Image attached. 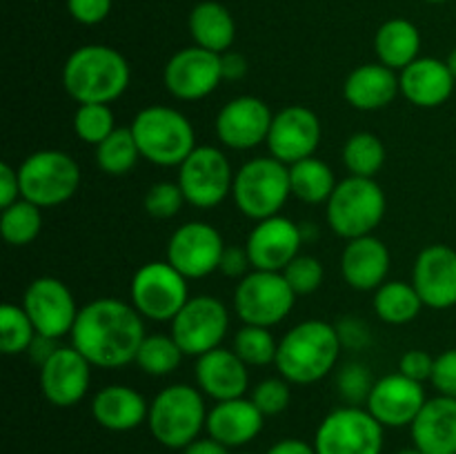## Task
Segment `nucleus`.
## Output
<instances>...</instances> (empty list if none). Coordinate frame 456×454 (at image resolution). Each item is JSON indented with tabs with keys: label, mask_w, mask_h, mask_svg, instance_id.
I'll return each mask as SVG.
<instances>
[{
	"label": "nucleus",
	"mask_w": 456,
	"mask_h": 454,
	"mask_svg": "<svg viewBox=\"0 0 456 454\" xmlns=\"http://www.w3.org/2000/svg\"><path fill=\"white\" fill-rule=\"evenodd\" d=\"M116 129L114 111L110 105L92 102V105H78L74 114V132L87 145L98 147Z\"/></svg>",
	"instance_id": "obj_40"
},
{
	"label": "nucleus",
	"mask_w": 456,
	"mask_h": 454,
	"mask_svg": "<svg viewBox=\"0 0 456 454\" xmlns=\"http://www.w3.org/2000/svg\"><path fill=\"white\" fill-rule=\"evenodd\" d=\"M185 196H183L178 182L160 181L154 182V185L147 190L145 199H142V207L150 214L151 218H160V221H167V218H174L185 205Z\"/></svg>",
	"instance_id": "obj_42"
},
{
	"label": "nucleus",
	"mask_w": 456,
	"mask_h": 454,
	"mask_svg": "<svg viewBox=\"0 0 456 454\" xmlns=\"http://www.w3.org/2000/svg\"><path fill=\"white\" fill-rule=\"evenodd\" d=\"M374 387V378L370 374L368 365L363 363H347L346 368L338 372L337 390L341 399L347 405H365L368 396Z\"/></svg>",
	"instance_id": "obj_44"
},
{
	"label": "nucleus",
	"mask_w": 456,
	"mask_h": 454,
	"mask_svg": "<svg viewBox=\"0 0 456 454\" xmlns=\"http://www.w3.org/2000/svg\"><path fill=\"white\" fill-rule=\"evenodd\" d=\"M297 303V294L281 272L252 270L239 280L234 312L243 325L274 328L285 320Z\"/></svg>",
	"instance_id": "obj_11"
},
{
	"label": "nucleus",
	"mask_w": 456,
	"mask_h": 454,
	"mask_svg": "<svg viewBox=\"0 0 456 454\" xmlns=\"http://www.w3.org/2000/svg\"><path fill=\"white\" fill-rule=\"evenodd\" d=\"M343 163L350 176L374 178L386 165V145L372 132H356L343 145Z\"/></svg>",
	"instance_id": "obj_35"
},
{
	"label": "nucleus",
	"mask_w": 456,
	"mask_h": 454,
	"mask_svg": "<svg viewBox=\"0 0 456 454\" xmlns=\"http://www.w3.org/2000/svg\"><path fill=\"white\" fill-rule=\"evenodd\" d=\"M325 207L330 230L341 239L352 240L374 234L386 216L387 199L374 178L347 176L338 181Z\"/></svg>",
	"instance_id": "obj_6"
},
{
	"label": "nucleus",
	"mask_w": 456,
	"mask_h": 454,
	"mask_svg": "<svg viewBox=\"0 0 456 454\" xmlns=\"http://www.w3.org/2000/svg\"><path fill=\"white\" fill-rule=\"evenodd\" d=\"M341 350L337 325L310 319L294 325L281 338L274 365L292 385H312L337 368Z\"/></svg>",
	"instance_id": "obj_3"
},
{
	"label": "nucleus",
	"mask_w": 456,
	"mask_h": 454,
	"mask_svg": "<svg viewBox=\"0 0 456 454\" xmlns=\"http://www.w3.org/2000/svg\"><path fill=\"white\" fill-rule=\"evenodd\" d=\"M92 414L101 427L110 432H132L147 423L150 403L129 385H107L92 399Z\"/></svg>",
	"instance_id": "obj_29"
},
{
	"label": "nucleus",
	"mask_w": 456,
	"mask_h": 454,
	"mask_svg": "<svg viewBox=\"0 0 456 454\" xmlns=\"http://www.w3.org/2000/svg\"><path fill=\"white\" fill-rule=\"evenodd\" d=\"M435 359L436 356L428 354L426 350H408L399 361V372L410 377L412 381L426 383L432 378L435 372Z\"/></svg>",
	"instance_id": "obj_47"
},
{
	"label": "nucleus",
	"mask_w": 456,
	"mask_h": 454,
	"mask_svg": "<svg viewBox=\"0 0 456 454\" xmlns=\"http://www.w3.org/2000/svg\"><path fill=\"white\" fill-rule=\"evenodd\" d=\"M412 285L430 310L456 305V249L435 243L419 252L412 270Z\"/></svg>",
	"instance_id": "obj_22"
},
{
	"label": "nucleus",
	"mask_w": 456,
	"mask_h": 454,
	"mask_svg": "<svg viewBox=\"0 0 456 454\" xmlns=\"http://www.w3.org/2000/svg\"><path fill=\"white\" fill-rule=\"evenodd\" d=\"M396 454H426V452H421V450H419V448H414V445H412V448L399 450V452H396Z\"/></svg>",
	"instance_id": "obj_56"
},
{
	"label": "nucleus",
	"mask_w": 456,
	"mask_h": 454,
	"mask_svg": "<svg viewBox=\"0 0 456 454\" xmlns=\"http://www.w3.org/2000/svg\"><path fill=\"white\" fill-rule=\"evenodd\" d=\"M38 336L25 307L16 303H4L0 307V350L7 356L22 354Z\"/></svg>",
	"instance_id": "obj_39"
},
{
	"label": "nucleus",
	"mask_w": 456,
	"mask_h": 454,
	"mask_svg": "<svg viewBox=\"0 0 456 454\" xmlns=\"http://www.w3.org/2000/svg\"><path fill=\"white\" fill-rule=\"evenodd\" d=\"M203 392L187 383L163 387L150 403L147 427L151 436L167 450H185L200 439L208 423Z\"/></svg>",
	"instance_id": "obj_4"
},
{
	"label": "nucleus",
	"mask_w": 456,
	"mask_h": 454,
	"mask_svg": "<svg viewBox=\"0 0 456 454\" xmlns=\"http://www.w3.org/2000/svg\"><path fill=\"white\" fill-rule=\"evenodd\" d=\"M399 83L405 101L421 109H435L450 101V96L454 93L456 78L445 61L419 56L412 65L399 71Z\"/></svg>",
	"instance_id": "obj_26"
},
{
	"label": "nucleus",
	"mask_w": 456,
	"mask_h": 454,
	"mask_svg": "<svg viewBox=\"0 0 456 454\" xmlns=\"http://www.w3.org/2000/svg\"><path fill=\"white\" fill-rule=\"evenodd\" d=\"M337 332L338 338H341V345L350 347V350H363L372 341L368 325L361 319H354V316H346L343 320H338Z\"/></svg>",
	"instance_id": "obj_48"
},
{
	"label": "nucleus",
	"mask_w": 456,
	"mask_h": 454,
	"mask_svg": "<svg viewBox=\"0 0 456 454\" xmlns=\"http://www.w3.org/2000/svg\"><path fill=\"white\" fill-rule=\"evenodd\" d=\"M281 274L285 276V280H288V285L294 289L297 296H307V294H314L321 288L325 272L319 258L310 256V254H298Z\"/></svg>",
	"instance_id": "obj_41"
},
{
	"label": "nucleus",
	"mask_w": 456,
	"mask_h": 454,
	"mask_svg": "<svg viewBox=\"0 0 456 454\" xmlns=\"http://www.w3.org/2000/svg\"><path fill=\"white\" fill-rule=\"evenodd\" d=\"M401 93L399 76L381 62H365L347 74L343 96L359 111H377L395 102Z\"/></svg>",
	"instance_id": "obj_28"
},
{
	"label": "nucleus",
	"mask_w": 456,
	"mask_h": 454,
	"mask_svg": "<svg viewBox=\"0 0 456 454\" xmlns=\"http://www.w3.org/2000/svg\"><path fill=\"white\" fill-rule=\"evenodd\" d=\"M445 62H448L450 71H452V76L456 78V47L452 49V52L448 53V58H445Z\"/></svg>",
	"instance_id": "obj_55"
},
{
	"label": "nucleus",
	"mask_w": 456,
	"mask_h": 454,
	"mask_svg": "<svg viewBox=\"0 0 456 454\" xmlns=\"http://www.w3.org/2000/svg\"><path fill=\"white\" fill-rule=\"evenodd\" d=\"M94 365L74 345L58 347L40 365V390L56 408H74L87 396Z\"/></svg>",
	"instance_id": "obj_19"
},
{
	"label": "nucleus",
	"mask_w": 456,
	"mask_h": 454,
	"mask_svg": "<svg viewBox=\"0 0 456 454\" xmlns=\"http://www.w3.org/2000/svg\"><path fill=\"white\" fill-rule=\"evenodd\" d=\"M386 427L361 405L332 409L314 434L316 454H383Z\"/></svg>",
	"instance_id": "obj_9"
},
{
	"label": "nucleus",
	"mask_w": 456,
	"mask_h": 454,
	"mask_svg": "<svg viewBox=\"0 0 456 454\" xmlns=\"http://www.w3.org/2000/svg\"><path fill=\"white\" fill-rule=\"evenodd\" d=\"M142 158L132 127H116L101 145L96 147V165L107 176H125Z\"/></svg>",
	"instance_id": "obj_34"
},
{
	"label": "nucleus",
	"mask_w": 456,
	"mask_h": 454,
	"mask_svg": "<svg viewBox=\"0 0 456 454\" xmlns=\"http://www.w3.org/2000/svg\"><path fill=\"white\" fill-rule=\"evenodd\" d=\"M18 178L22 199L40 209L58 207L78 191L80 167L67 151L38 150L22 160Z\"/></svg>",
	"instance_id": "obj_8"
},
{
	"label": "nucleus",
	"mask_w": 456,
	"mask_h": 454,
	"mask_svg": "<svg viewBox=\"0 0 456 454\" xmlns=\"http://www.w3.org/2000/svg\"><path fill=\"white\" fill-rule=\"evenodd\" d=\"M426 401L428 394L423 383L395 372L374 381L365 408L383 427H410Z\"/></svg>",
	"instance_id": "obj_21"
},
{
	"label": "nucleus",
	"mask_w": 456,
	"mask_h": 454,
	"mask_svg": "<svg viewBox=\"0 0 456 454\" xmlns=\"http://www.w3.org/2000/svg\"><path fill=\"white\" fill-rule=\"evenodd\" d=\"M265 454H316V450L314 443H305L301 439H281Z\"/></svg>",
	"instance_id": "obj_53"
},
{
	"label": "nucleus",
	"mask_w": 456,
	"mask_h": 454,
	"mask_svg": "<svg viewBox=\"0 0 456 454\" xmlns=\"http://www.w3.org/2000/svg\"><path fill=\"white\" fill-rule=\"evenodd\" d=\"M323 138L321 120L310 107L289 105L276 111L267 134L270 156L285 165H294L316 154Z\"/></svg>",
	"instance_id": "obj_17"
},
{
	"label": "nucleus",
	"mask_w": 456,
	"mask_h": 454,
	"mask_svg": "<svg viewBox=\"0 0 456 454\" xmlns=\"http://www.w3.org/2000/svg\"><path fill=\"white\" fill-rule=\"evenodd\" d=\"M129 296L138 314L156 323H172L191 298L187 279L167 261H150L138 267Z\"/></svg>",
	"instance_id": "obj_10"
},
{
	"label": "nucleus",
	"mask_w": 456,
	"mask_h": 454,
	"mask_svg": "<svg viewBox=\"0 0 456 454\" xmlns=\"http://www.w3.org/2000/svg\"><path fill=\"white\" fill-rule=\"evenodd\" d=\"M374 52L379 62L395 71H403L412 65L421 52V34L417 25L405 18H392L379 27L374 36Z\"/></svg>",
	"instance_id": "obj_31"
},
{
	"label": "nucleus",
	"mask_w": 456,
	"mask_h": 454,
	"mask_svg": "<svg viewBox=\"0 0 456 454\" xmlns=\"http://www.w3.org/2000/svg\"><path fill=\"white\" fill-rule=\"evenodd\" d=\"M414 448L426 454H456V399L432 396L410 426Z\"/></svg>",
	"instance_id": "obj_27"
},
{
	"label": "nucleus",
	"mask_w": 456,
	"mask_h": 454,
	"mask_svg": "<svg viewBox=\"0 0 456 454\" xmlns=\"http://www.w3.org/2000/svg\"><path fill=\"white\" fill-rule=\"evenodd\" d=\"M22 307L36 332L53 341L71 334L80 312L71 289L56 276H38L31 280L22 296Z\"/></svg>",
	"instance_id": "obj_15"
},
{
	"label": "nucleus",
	"mask_w": 456,
	"mask_h": 454,
	"mask_svg": "<svg viewBox=\"0 0 456 454\" xmlns=\"http://www.w3.org/2000/svg\"><path fill=\"white\" fill-rule=\"evenodd\" d=\"M132 134L141 156L159 167H181L196 150V132L183 111L165 105H150L132 120Z\"/></svg>",
	"instance_id": "obj_5"
},
{
	"label": "nucleus",
	"mask_w": 456,
	"mask_h": 454,
	"mask_svg": "<svg viewBox=\"0 0 456 454\" xmlns=\"http://www.w3.org/2000/svg\"><path fill=\"white\" fill-rule=\"evenodd\" d=\"M236 454H249V452H236Z\"/></svg>",
	"instance_id": "obj_58"
},
{
	"label": "nucleus",
	"mask_w": 456,
	"mask_h": 454,
	"mask_svg": "<svg viewBox=\"0 0 456 454\" xmlns=\"http://www.w3.org/2000/svg\"><path fill=\"white\" fill-rule=\"evenodd\" d=\"M183 454H232V450L227 445L218 443L212 436H205V439H196L194 443L187 445Z\"/></svg>",
	"instance_id": "obj_54"
},
{
	"label": "nucleus",
	"mask_w": 456,
	"mask_h": 454,
	"mask_svg": "<svg viewBox=\"0 0 456 454\" xmlns=\"http://www.w3.org/2000/svg\"><path fill=\"white\" fill-rule=\"evenodd\" d=\"M292 383L285 381L283 377H272L263 378L261 383H256L249 394V399L254 401L258 409L267 417H279L285 409L289 408V401H292V390H289Z\"/></svg>",
	"instance_id": "obj_43"
},
{
	"label": "nucleus",
	"mask_w": 456,
	"mask_h": 454,
	"mask_svg": "<svg viewBox=\"0 0 456 454\" xmlns=\"http://www.w3.org/2000/svg\"><path fill=\"white\" fill-rule=\"evenodd\" d=\"M263 426H265V414L254 405L252 399L240 396V399L214 403V408L208 412L205 432L218 443L236 450L252 443L263 432Z\"/></svg>",
	"instance_id": "obj_25"
},
{
	"label": "nucleus",
	"mask_w": 456,
	"mask_h": 454,
	"mask_svg": "<svg viewBox=\"0 0 456 454\" xmlns=\"http://www.w3.org/2000/svg\"><path fill=\"white\" fill-rule=\"evenodd\" d=\"M56 350H58V345L53 338L38 334V336L34 338V343H31L29 350H27V354H29V359L34 361V363H38V368H40V365H43L45 361H47Z\"/></svg>",
	"instance_id": "obj_52"
},
{
	"label": "nucleus",
	"mask_w": 456,
	"mask_h": 454,
	"mask_svg": "<svg viewBox=\"0 0 456 454\" xmlns=\"http://www.w3.org/2000/svg\"><path fill=\"white\" fill-rule=\"evenodd\" d=\"M272 120H274V114L263 98L236 96L221 107L214 127L223 145L245 151L267 142Z\"/></svg>",
	"instance_id": "obj_18"
},
{
	"label": "nucleus",
	"mask_w": 456,
	"mask_h": 454,
	"mask_svg": "<svg viewBox=\"0 0 456 454\" xmlns=\"http://www.w3.org/2000/svg\"><path fill=\"white\" fill-rule=\"evenodd\" d=\"M430 383L441 396L456 399V347L441 352L435 359V372Z\"/></svg>",
	"instance_id": "obj_45"
},
{
	"label": "nucleus",
	"mask_w": 456,
	"mask_h": 454,
	"mask_svg": "<svg viewBox=\"0 0 456 454\" xmlns=\"http://www.w3.org/2000/svg\"><path fill=\"white\" fill-rule=\"evenodd\" d=\"M132 67L127 58L107 45H83L62 65V87L78 105H110L129 87Z\"/></svg>",
	"instance_id": "obj_2"
},
{
	"label": "nucleus",
	"mask_w": 456,
	"mask_h": 454,
	"mask_svg": "<svg viewBox=\"0 0 456 454\" xmlns=\"http://www.w3.org/2000/svg\"><path fill=\"white\" fill-rule=\"evenodd\" d=\"M426 3H435V4H439V3H448V0H426Z\"/></svg>",
	"instance_id": "obj_57"
},
{
	"label": "nucleus",
	"mask_w": 456,
	"mask_h": 454,
	"mask_svg": "<svg viewBox=\"0 0 456 454\" xmlns=\"http://www.w3.org/2000/svg\"><path fill=\"white\" fill-rule=\"evenodd\" d=\"M232 350L239 354L248 368H265V365L276 363V352H279V341L272 336L270 328H258V325H243L234 334Z\"/></svg>",
	"instance_id": "obj_38"
},
{
	"label": "nucleus",
	"mask_w": 456,
	"mask_h": 454,
	"mask_svg": "<svg viewBox=\"0 0 456 454\" xmlns=\"http://www.w3.org/2000/svg\"><path fill=\"white\" fill-rule=\"evenodd\" d=\"M303 239L301 225L285 216H272L258 221L248 236L245 249L252 261V270L283 272L301 254Z\"/></svg>",
	"instance_id": "obj_20"
},
{
	"label": "nucleus",
	"mask_w": 456,
	"mask_h": 454,
	"mask_svg": "<svg viewBox=\"0 0 456 454\" xmlns=\"http://www.w3.org/2000/svg\"><path fill=\"white\" fill-rule=\"evenodd\" d=\"M67 12L80 25H98L111 12V0H67Z\"/></svg>",
	"instance_id": "obj_46"
},
{
	"label": "nucleus",
	"mask_w": 456,
	"mask_h": 454,
	"mask_svg": "<svg viewBox=\"0 0 456 454\" xmlns=\"http://www.w3.org/2000/svg\"><path fill=\"white\" fill-rule=\"evenodd\" d=\"M338 181L332 167L325 160L310 156L305 160L289 165V187L294 199L307 205L328 203L332 191L337 190Z\"/></svg>",
	"instance_id": "obj_32"
},
{
	"label": "nucleus",
	"mask_w": 456,
	"mask_h": 454,
	"mask_svg": "<svg viewBox=\"0 0 456 454\" xmlns=\"http://www.w3.org/2000/svg\"><path fill=\"white\" fill-rule=\"evenodd\" d=\"M71 345L94 368L116 369L136 361L145 341V323L132 303L120 298H96L80 307L71 329Z\"/></svg>",
	"instance_id": "obj_1"
},
{
	"label": "nucleus",
	"mask_w": 456,
	"mask_h": 454,
	"mask_svg": "<svg viewBox=\"0 0 456 454\" xmlns=\"http://www.w3.org/2000/svg\"><path fill=\"white\" fill-rule=\"evenodd\" d=\"M221 67H223V80H240L248 74L249 65L245 61L243 53L239 52H225L221 53Z\"/></svg>",
	"instance_id": "obj_51"
},
{
	"label": "nucleus",
	"mask_w": 456,
	"mask_h": 454,
	"mask_svg": "<svg viewBox=\"0 0 456 454\" xmlns=\"http://www.w3.org/2000/svg\"><path fill=\"white\" fill-rule=\"evenodd\" d=\"M289 196V165L281 163L274 156L248 160L234 174L232 199L239 212L252 221L279 216Z\"/></svg>",
	"instance_id": "obj_7"
},
{
	"label": "nucleus",
	"mask_w": 456,
	"mask_h": 454,
	"mask_svg": "<svg viewBox=\"0 0 456 454\" xmlns=\"http://www.w3.org/2000/svg\"><path fill=\"white\" fill-rule=\"evenodd\" d=\"M183 356L185 354L172 334H147L134 363L150 377H167L176 372Z\"/></svg>",
	"instance_id": "obj_37"
},
{
	"label": "nucleus",
	"mask_w": 456,
	"mask_h": 454,
	"mask_svg": "<svg viewBox=\"0 0 456 454\" xmlns=\"http://www.w3.org/2000/svg\"><path fill=\"white\" fill-rule=\"evenodd\" d=\"M20 178L18 169H13L9 163L0 165V207H9L16 200H20Z\"/></svg>",
	"instance_id": "obj_50"
},
{
	"label": "nucleus",
	"mask_w": 456,
	"mask_h": 454,
	"mask_svg": "<svg viewBox=\"0 0 456 454\" xmlns=\"http://www.w3.org/2000/svg\"><path fill=\"white\" fill-rule=\"evenodd\" d=\"M194 378L205 396L218 401L240 399L249 387V369L234 350L216 347L196 359Z\"/></svg>",
	"instance_id": "obj_23"
},
{
	"label": "nucleus",
	"mask_w": 456,
	"mask_h": 454,
	"mask_svg": "<svg viewBox=\"0 0 456 454\" xmlns=\"http://www.w3.org/2000/svg\"><path fill=\"white\" fill-rule=\"evenodd\" d=\"M169 325H172L169 334L178 343L183 354L199 359L221 347L230 329V312L225 303L218 301L216 296L200 294V296H191Z\"/></svg>",
	"instance_id": "obj_13"
},
{
	"label": "nucleus",
	"mask_w": 456,
	"mask_h": 454,
	"mask_svg": "<svg viewBox=\"0 0 456 454\" xmlns=\"http://www.w3.org/2000/svg\"><path fill=\"white\" fill-rule=\"evenodd\" d=\"M178 187L191 207L212 209L221 205L234 187L230 158L212 145H196L178 167Z\"/></svg>",
	"instance_id": "obj_12"
},
{
	"label": "nucleus",
	"mask_w": 456,
	"mask_h": 454,
	"mask_svg": "<svg viewBox=\"0 0 456 454\" xmlns=\"http://www.w3.org/2000/svg\"><path fill=\"white\" fill-rule=\"evenodd\" d=\"M225 247L216 227L205 221H190L169 236L167 263L187 280L205 279L218 272Z\"/></svg>",
	"instance_id": "obj_14"
},
{
	"label": "nucleus",
	"mask_w": 456,
	"mask_h": 454,
	"mask_svg": "<svg viewBox=\"0 0 456 454\" xmlns=\"http://www.w3.org/2000/svg\"><path fill=\"white\" fill-rule=\"evenodd\" d=\"M392 256L387 245L374 234L347 240L341 254V274L352 289L377 292L390 274Z\"/></svg>",
	"instance_id": "obj_24"
},
{
	"label": "nucleus",
	"mask_w": 456,
	"mask_h": 454,
	"mask_svg": "<svg viewBox=\"0 0 456 454\" xmlns=\"http://www.w3.org/2000/svg\"><path fill=\"white\" fill-rule=\"evenodd\" d=\"M249 267H252V261H249V254L245 247H225L221 258V265H218V272L227 279H243V276L249 274Z\"/></svg>",
	"instance_id": "obj_49"
},
{
	"label": "nucleus",
	"mask_w": 456,
	"mask_h": 454,
	"mask_svg": "<svg viewBox=\"0 0 456 454\" xmlns=\"http://www.w3.org/2000/svg\"><path fill=\"white\" fill-rule=\"evenodd\" d=\"M223 80L221 53L191 45L178 49L167 61L163 71V83L167 92L178 101H200L216 92Z\"/></svg>",
	"instance_id": "obj_16"
},
{
	"label": "nucleus",
	"mask_w": 456,
	"mask_h": 454,
	"mask_svg": "<svg viewBox=\"0 0 456 454\" xmlns=\"http://www.w3.org/2000/svg\"><path fill=\"white\" fill-rule=\"evenodd\" d=\"M372 305L379 319L387 325L412 323L426 307L414 285L405 280H386L374 292Z\"/></svg>",
	"instance_id": "obj_33"
},
{
	"label": "nucleus",
	"mask_w": 456,
	"mask_h": 454,
	"mask_svg": "<svg viewBox=\"0 0 456 454\" xmlns=\"http://www.w3.org/2000/svg\"><path fill=\"white\" fill-rule=\"evenodd\" d=\"M190 34L194 45L214 53H225L234 45L236 22L225 4L216 0H203L190 13Z\"/></svg>",
	"instance_id": "obj_30"
},
{
	"label": "nucleus",
	"mask_w": 456,
	"mask_h": 454,
	"mask_svg": "<svg viewBox=\"0 0 456 454\" xmlns=\"http://www.w3.org/2000/svg\"><path fill=\"white\" fill-rule=\"evenodd\" d=\"M40 230H43V214H40L38 205L29 203V200H16L0 214V234H3L4 243L13 245V247H25V245L34 243Z\"/></svg>",
	"instance_id": "obj_36"
}]
</instances>
